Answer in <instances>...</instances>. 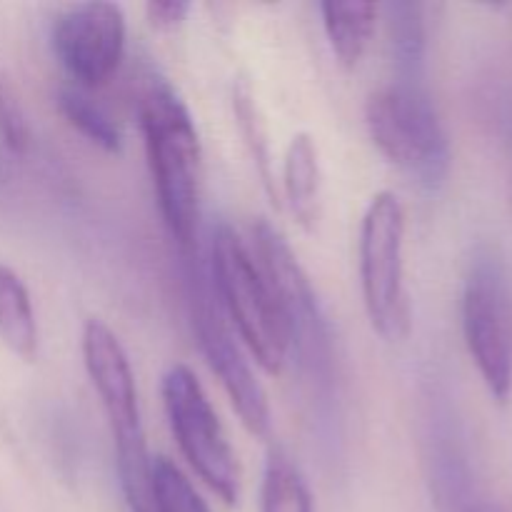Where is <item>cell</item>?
I'll use <instances>...</instances> for the list:
<instances>
[{
	"label": "cell",
	"mask_w": 512,
	"mask_h": 512,
	"mask_svg": "<svg viewBox=\"0 0 512 512\" xmlns=\"http://www.w3.org/2000/svg\"><path fill=\"white\" fill-rule=\"evenodd\" d=\"M365 125L375 148L420 183L435 188L450 165L445 135L433 98L418 78H400L370 93Z\"/></svg>",
	"instance_id": "cell-4"
},
{
	"label": "cell",
	"mask_w": 512,
	"mask_h": 512,
	"mask_svg": "<svg viewBox=\"0 0 512 512\" xmlns=\"http://www.w3.org/2000/svg\"><path fill=\"white\" fill-rule=\"evenodd\" d=\"M150 495L155 512H210L195 485L165 455L150 463Z\"/></svg>",
	"instance_id": "cell-16"
},
{
	"label": "cell",
	"mask_w": 512,
	"mask_h": 512,
	"mask_svg": "<svg viewBox=\"0 0 512 512\" xmlns=\"http://www.w3.org/2000/svg\"><path fill=\"white\" fill-rule=\"evenodd\" d=\"M210 278L220 310L235 323L255 363L270 375L283 373L295 348L293 325L248 240L228 223H220L213 233Z\"/></svg>",
	"instance_id": "cell-2"
},
{
	"label": "cell",
	"mask_w": 512,
	"mask_h": 512,
	"mask_svg": "<svg viewBox=\"0 0 512 512\" xmlns=\"http://www.w3.org/2000/svg\"><path fill=\"white\" fill-rule=\"evenodd\" d=\"M0 138L10 153L23 155L30 150V125L23 113V105L5 85H0Z\"/></svg>",
	"instance_id": "cell-19"
},
{
	"label": "cell",
	"mask_w": 512,
	"mask_h": 512,
	"mask_svg": "<svg viewBox=\"0 0 512 512\" xmlns=\"http://www.w3.org/2000/svg\"><path fill=\"white\" fill-rule=\"evenodd\" d=\"M0 340L23 360L38 358V320L23 278L0 263Z\"/></svg>",
	"instance_id": "cell-13"
},
{
	"label": "cell",
	"mask_w": 512,
	"mask_h": 512,
	"mask_svg": "<svg viewBox=\"0 0 512 512\" xmlns=\"http://www.w3.org/2000/svg\"><path fill=\"white\" fill-rule=\"evenodd\" d=\"M283 193L293 218L313 233L323 215V173L313 135L298 133L283 160Z\"/></svg>",
	"instance_id": "cell-11"
},
{
	"label": "cell",
	"mask_w": 512,
	"mask_h": 512,
	"mask_svg": "<svg viewBox=\"0 0 512 512\" xmlns=\"http://www.w3.org/2000/svg\"><path fill=\"white\" fill-rule=\"evenodd\" d=\"M190 318H193V330L198 335L200 353L223 385L240 423L255 438H268L270 425H273L268 395H265L260 380L255 378L240 345L235 343L225 313L218 303H213V293L203 283L200 273L190 278Z\"/></svg>",
	"instance_id": "cell-8"
},
{
	"label": "cell",
	"mask_w": 512,
	"mask_h": 512,
	"mask_svg": "<svg viewBox=\"0 0 512 512\" xmlns=\"http://www.w3.org/2000/svg\"><path fill=\"white\" fill-rule=\"evenodd\" d=\"M160 395L175 443L190 468L228 508L238 505L243 470L198 375L183 363L170 365L160 380Z\"/></svg>",
	"instance_id": "cell-6"
},
{
	"label": "cell",
	"mask_w": 512,
	"mask_h": 512,
	"mask_svg": "<svg viewBox=\"0 0 512 512\" xmlns=\"http://www.w3.org/2000/svg\"><path fill=\"white\" fill-rule=\"evenodd\" d=\"M138 118L165 228L180 248L193 250L203 180V150L193 115L173 85L153 78L140 93Z\"/></svg>",
	"instance_id": "cell-1"
},
{
	"label": "cell",
	"mask_w": 512,
	"mask_h": 512,
	"mask_svg": "<svg viewBox=\"0 0 512 512\" xmlns=\"http://www.w3.org/2000/svg\"><path fill=\"white\" fill-rule=\"evenodd\" d=\"M465 512H505V510L498 508V505H493V503H473L465 508Z\"/></svg>",
	"instance_id": "cell-21"
},
{
	"label": "cell",
	"mask_w": 512,
	"mask_h": 512,
	"mask_svg": "<svg viewBox=\"0 0 512 512\" xmlns=\"http://www.w3.org/2000/svg\"><path fill=\"white\" fill-rule=\"evenodd\" d=\"M325 38L330 50L345 70H355L363 63L375 25H378V5L375 3H320Z\"/></svg>",
	"instance_id": "cell-12"
},
{
	"label": "cell",
	"mask_w": 512,
	"mask_h": 512,
	"mask_svg": "<svg viewBox=\"0 0 512 512\" xmlns=\"http://www.w3.org/2000/svg\"><path fill=\"white\" fill-rule=\"evenodd\" d=\"M58 110L68 120L70 128L78 130L88 143H93L103 153L115 155L123 150V135L115 120L80 88H60Z\"/></svg>",
	"instance_id": "cell-15"
},
{
	"label": "cell",
	"mask_w": 512,
	"mask_h": 512,
	"mask_svg": "<svg viewBox=\"0 0 512 512\" xmlns=\"http://www.w3.org/2000/svg\"><path fill=\"white\" fill-rule=\"evenodd\" d=\"M83 363L88 378L103 403L110 433L115 443L120 488L130 512H155L150 495V458L140 420L138 388L130 368L128 353L118 335L100 318H90L83 325Z\"/></svg>",
	"instance_id": "cell-3"
},
{
	"label": "cell",
	"mask_w": 512,
	"mask_h": 512,
	"mask_svg": "<svg viewBox=\"0 0 512 512\" xmlns=\"http://www.w3.org/2000/svg\"><path fill=\"white\" fill-rule=\"evenodd\" d=\"M235 103V118H238L240 130L245 135V143H248L250 153H253L255 163H258L260 175H263V185L268 188V193L275 198L273 188V173H270V150H268V133H265V123L258 115V105H255L253 93L245 83H238L233 93Z\"/></svg>",
	"instance_id": "cell-17"
},
{
	"label": "cell",
	"mask_w": 512,
	"mask_h": 512,
	"mask_svg": "<svg viewBox=\"0 0 512 512\" xmlns=\"http://www.w3.org/2000/svg\"><path fill=\"white\" fill-rule=\"evenodd\" d=\"M245 240H248L250 250L265 268V273L270 275L280 300H283V308L288 313L290 325H293L295 345H310L315 353L328 348L323 310L315 298L308 273L298 263L283 235L268 220H255Z\"/></svg>",
	"instance_id": "cell-10"
},
{
	"label": "cell",
	"mask_w": 512,
	"mask_h": 512,
	"mask_svg": "<svg viewBox=\"0 0 512 512\" xmlns=\"http://www.w3.org/2000/svg\"><path fill=\"white\" fill-rule=\"evenodd\" d=\"M463 335L490 395L505 403L512 393V303L505 265L493 250H480L463 285Z\"/></svg>",
	"instance_id": "cell-7"
},
{
	"label": "cell",
	"mask_w": 512,
	"mask_h": 512,
	"mask_svg": "<svg viewBox=\"0 0 512 512\" xmlns=\"http://www.w3.org/2000/svg\"><path fill=\"white\" fill-rule=\"evenodd\" d=\"M125 38L128 25L123 8L100 0L65 8L50 33L55 58L78 88L88 90L108 83L118 70L125 55Z\"/></svg>",
	"instance_id": "cell-9"
},
{
	"label": "cell",
	"mask_w": 512,
	"mask_h": 512,
	"mask_svg": "<svg viewBox=\"0 0 512 512\" xmlns=\"http://www.w3.org/2000/svg\"><path fill=\"white\" fill-rule=\"evenodd\" d=\"M393 10V43L400 68L405 70V78H418L425 50V25L420 5H395Z\"/></svg>",
	"instance_id": "cell-18"
},
{
	"label": "cell",
	"mask_w": 512,
	"mask_h": 512,
	"mask_svg": "<svg viewBox=\"0 0 512 512\" xmlns=\"http://www.w3.org/2000/svg\"><path fill=\"white\" fill-rule=\"evenodd\" d=\"M260 512H313V495L295 460L270 448L260 485Z\"/></svg>",
	"instance_id": "cell-14"
},
{
	"label": "cell",
	"mask_w": 512,
	"mask_h": 512,
	"mask_svg": "<svg viewBox=\"0 0 512 512\" xmlns=\"http://www.w3.org/2000/svg\"><path fill=\"white\" fill-rule=\"evenodd\" d=\"M190 8H193V5L185 3V0H158V3L145 5V15H148L153 28L175 30L185 23Z\"/></svg>",
	"instance_id": "cell-20"
},
{
	"label": "cell",
	"mask_w": 512,
	"mask_h": 512,
	"mask_svg": "<svg viewBox=\"0 0 512 512\" xmlns=\"http://www.w3.org/2000/svg\"><path fill=\"white\" fill-rule=\"evenodd\" d=\"M358 273L365 313L385 343H400L413 328L405 288V208L393 190L370 198L360 220Z\"/></svg>",
	"instance_id": "cell-5"
}]
</instances>
